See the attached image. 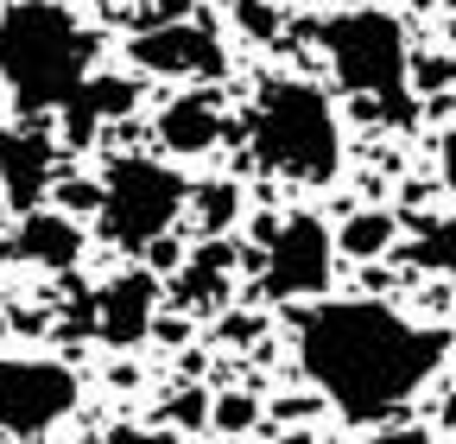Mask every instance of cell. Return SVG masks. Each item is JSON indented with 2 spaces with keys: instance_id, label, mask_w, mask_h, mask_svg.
<instances>
[{
  "instance_id": "cell-1",
  "label": "cell",
  "mask_w": 456,
  "mask_h": 444,
  "mask_svg": "<svg viewBox=\"0 0 456 444\" xmlns=\"http://www.w3.org/2000/svg\"><path fill=\"white\" fill-rule=\"evenodd\" d=\"M444 356L450 330L412 324L374 299H330L298 311V368L349 425L393 419L444 368Z\"/></svg>"
},
{
  "instance_id": "cell-2",
  "label": "cell",
  "mask_w": 456,
  "mask_h": 444,
  "mask_svg": "<svg viewBox=\"0 0 456 444\" xmlns=\"http://www.w3.org/2000/svg\"><path fill=\"white\" fill-rule=\"evenodd\" d=\"M95 38L57 0H13L0 13V77H7L20 115H51L89 77Z\"/></svg>"
},
{
  "instance_id": "cell-3",
  "label": "cell",
  "mask_w": 456,
  "mask_h": 444,
  "mask_svg": "<svg viewBox=\"0 0 456 444\" xmlns=\"http://www.w3.org/2000/svg\"><path fill=\"white\" fill-rule=\"evenodd\" d=\"M248 140H254L260 172L292 178V185H330L342 165V134L330 115V95L311 83H292V77L260 89L254 115H248Z\"/></svg>"
},
{
  "instance_id": "cell-4",
  "label": "cell",
  "mask_w": 456,
  "mask_h": 444,
  "mask_svg": "<svg viewBox=\"0 0 456 444\" xmlns=\"http://www.w3.org/2000/svg\"><path fill=\"white\" fill-rule=\"evenodd\" d=\"M323 32V51L336 64V83L374 102L387 121H412V89H406V32H399L393 13H374V7H349L336 13Z\"/></svg>"
},
{
  "instance_id": "cell-5",
  "label": "cell",
  "mask_w": 456,
  "mask_h": 444,
  "mask_svg": "<svg viewBox=\"0 0 456 444\" xmlns=\"http://www.w3.org/2000/svg\"><path fill=\"white\" fill-rule=\"evenodd\" d=\"M184 197H191V185L171 172L165 159L121 152L108 165V178H102V210H95L102 216V242L140 254L146 242L171 235V222L184 216Z\"/></svg>"
},
{
  "instance_id": "cell-6",
  "label": "cell",
  "mask_w": 456,
  "mask_h": 444,
  "mask_svg": "<svg viewBox=\"0 0 456 444\" xmlns=\"http://www.w3.org/2000/svg\"><path fill=\"white\" fill-rule=\"evenodd\" d=\"M330 273H336V242L317 216L273 222V235L260 248V299H279V305L311 299L330 286Z\"/></svg>"
},
{
  "instance_id": "cell-7",
  "label": "cell",
  "mask_w": 456,
  "mask_h": 444,
  "mask_svg": "<svg viewBox=\"0 0 456 444\" xmlns=\"http://www.w3.org/2000/svg\"><path fill=\"white\" fill-rule=\"evenodd\" d=\"M77 407V374L45 356H0V432L38 438Z\"/></svg>"
},
{
  "instance_id": "cell-8",
  "label": "cell",
  "mask_w": 456,
  "mask_h": 444,
  "mask_svg": "<svg viewBox=\"0 0 456 444\" xmlns=\"http://www.w3.org/2000/svg\"><path fill=\"white\" fill-rule=\"evenodd\" d=\"M134 64L152 70V77H197V83H216L222 77V38L209 20H159L146 32H134Z\"/></svg>"
},
{
  "instance_id": "cell-9",
  "label": "cell",
  "mask_w": 456,
  "mask_h": 444,
  "mask_svg": "<svg viewBox=\"0 0 456 444\" xmlns=\"http://www.w3.org/2000/svg\"><path fill=\"white\" fill-rule=\"evenodd\" d=\"M152 317H159V280L146 267H127L95 292L89 305V330L108 343V349H140L152 337Z\"/></svg>"
},
{
  "instance_id": "cell-10",
  "label": "cell",
  "mask_w": 456,
  "mask_h": 444,
  "mask_svg": "<svg viewBox=\"0 0 456 444\" xmlns=\"http://www.w3.org/2000/svg\"><path fill=\"white\" fill-rule=\"evenodd\" d=\"M51 159H57V146H51V134L32 127V121L0 134V191H7V203H13L20 216H32V210L45 203V191H51Z\"/></svg>"
},
{
  "instance_id": "cell-11",
  "label": "cell",
  "mask_w": 456,
  "mask_h": 444,
  "mask_svg": "<svg viewBox=\"0 0 456 444\" xmlns=\"http://www.w3.org/2000/svg\"><path fill=\"white\" fill-rule=\"evenodd\" d=\"M235 260L241 248H228V242H203L184 273H178V286H171V305H178L184 317H216L228 305V292H235Z\"/></svg>"
},
{
  "instance_id": "cell-12",
  "label": "cell",
  "mask_w": 456,
  "mask_h": 444,
  "mask_svg": "<svg viewBox=\"0 0 456 444\" xmlns=\"http://www.w3.org/2000/svg\"><path fill=\"white\" fill-rule=\"evenodd\" d=\"M134 108H140V83L134 77H83L77 95L57 108V115H64V140L70 146H89V134H102L108 121L134 115Z\"/></svg>"
},
{
  "instance_id": "cell-13",
  "label": "cell",
  "mask_w": 456,
  "mask_h": 444,
  "mask_svg": "<svg viewBox=\"0 0 456 444\" xmlns=\"http://www.w3.org/2000/svg\"><path fill=\"white\" fill-rule=\"evenodd\" d=\"M13 254L32 260V267H45V273H70L83 260V229L70 216H57V210H32V216H20Z\"/></svg>"
},
{
  "instance_id": "cell-14",
  "label": "cell",
  "mask_w": 456,
  "mask_h": 444,
  "mask_svg": "<svg viewBox=\"0 0 456 444\" xmlns=\"http://www.w3.org/2000/svg\"><path fill=\"white\" fill-rule=\"evenodd\" d=\"M159 140H165L171 152H209V146L222 140V108H216V95H209V89L178 95V102L159 115Z\"/></svg>"
},
{
  "instance_id": "cell-15",
  "label": "cell",
  "mask_w": 456,
  "mask_h": 444,
  "mask_svg": "<svg viewBox=\"0 0 456 444\" xmlns=\"http://www.w3.org/2000/svg\"><path fill=\"white\" fill-rule=\"evenodd\" d=\"M191 216H197V229H203V242H222L228 229L241 222V191L235 185H222V178H209V185H191Z\"/></svg>"
},
{
  "instance_id": "cell-16",
  "label": "cell",
  "mask_w": 456,
  "mask_h": 444,
  "mask_svg": "<svg viewBox=\"0 0 456 444\" xmlns=\"http://www.w3.org/2000/svg\"><path fill=\"white\" fill-rule=\"evenodd\" d=\"M393 235H399V222H393L387 210H362V216L342 222L336 248L349 254V260H374V254H387V248H393Z\"/></svg>"
},
{
  "instance_id": "cell-17",
  "label": "cell",
  "mask_w": 456,
  "mask_h": 444,
  "mask_svg": "<svg viewBox=\"0 0 456 444\" xmlns=\"http://www.w3.org/2000/svg\"><path fill=\"white\" fill-rule=\"evenodd\" d=\"M254 419H260V400H254V394H216V400H209V425H216L222 438L248 432Z\"/></svg>"
},
{
  "instance_id": "cell-18",
  "label": "cell",
  "mask_w": 456,
  "mask_h": 444,
  "mask_svg": "<svg viewBox=\"0 0 456 444\" xmlns=\"http://www.w3.org/2000/svg\"><path fill=\"white\" fill-rule=\"evenodd\" d=\"M412 260H425V267H444L450 280H456V216L431 222V229H425V242L412 248Z\"/></svg>"
},
{
  "instance_id": "cell-19",
  "label": "cell",
  "mask_w": 456,
  "mask_h": 444,
  "mask_svg": "<svg viewBox=\"0 0 456 444\" xmlns=\"http://www.w3.org/2000/svg\"><path fill=\"white\" fill-rule=\"evenodd\" d=\"M57 203H64V210H57V216H83V210H102V185H89V178H64V185H57Z\"/></svg>"
},
{
  "instance_id": "cell-20",
  "label": "cell",
  "mask_w": 456,
  "mask_h": 444,
  "mask_svg": "<svg viewBox=\"0 0 456 444\" xmlns=\"http://www.w3.org/2000/svg\"><path fill=\"white\" fill-rule=\"evenodd\" d=\"M235 20H241L254 38H266V45L279 38V13H273V0H235Z\"/></svg>"
},
{
  "instance_id": "cell-21",
  "label": "cell",
  "mask_w": 456,
  "mask_h": 444,
  "mask_svg": "<svg viewBox=\"0 0 456 444\" xmlns=\"http://www.w3.org/2000/svg\"><path fill=\"white\" fill-rule=\"evenodd\" d=\"M140 254H146V273H152V280H165V273H178V267H184V248H178V242H171V235H159V242H146Z\"/></svg>"
},
{
  "instance_id": "cell-22",
  "label": "cell",
  "mask_w": 456,
  "mask_h": 444,
  "mask_svg": "<svg viewBox=\"0 0 456 444\" xmlns=\"http://www.w3.org/2000/svg\"><path fill=\"white\" fill-rule=\"evenodd\" d=\"M171 419H178V425H209V394H203V387H184V394L171 400Z\"/></svg>"
},
{
  "instance_id": "cell-23",
  "label": "cell",
  "mask_w": 456,
  "mask_h": 444,
  "mask_svg": "<svg viewBox=\"0 0 456 444\" xmlns=\"http://www.w3.org/2000/svg\"><path fill=\"white\" fill-rule=\"evenodd\" d=\"M216 337H222V343H254V337H260V317H248V311H222V317H216Z\"/></svg>"
},
{
  "instance_id": "cell-24",
  "label": "cell",
  "mask_w": 456,
  "mask_h": 444,
  "mask_svg": "<svg viewBox=\"0 0 456 444\" xmlns=\"http://www.w3.org/2000/svg\"><path fill=\"white\" fill-rule=\"evenodd\" d=\"M368 444H431V438H425V425H393V432H374Z\"/></svg>"
},
{
  "instance_id": "cell-25",
  "label": "cell",
  "mask_w": 456,
  "mask_h": 444,
  "mask_svg": "<svg viewBox=\"0 0 456 444\" xmlns=\"http://www.w3.org/2000/svg\"><path fill=\"white\" fill-rule=\"evenodd\" d=\"M108 444H171V438H159V432H134V425H121Z\"/></svg>"
},
{
  "instance_id": "cell-26",
  "label": "cell",
  "mask_w": 456,
  "mask_h": 444,
  "mask_svg": "<svg viewBox=\"0 0 456 444\" xmlns=\"http://www.w3.org/2000/svg\"><path fill=\"white\" fill-rule=\"evenodd\" d=\"M444 185L456 191V121H450V134H444Z\"/></svg>"
},
{
  "instance_id": "cell-27",
  "label": "cell",
  "mask_w": 456,
  "mask_h": 444,
  "mask_svg": "<svg viewBox=\"0 0 456 444\" xmlns=\"http://www.w3.org/2000/svg\"><path fill=\"white\" fill-rule=\"evenodd\" d=\"M437 425L456 438V387H450V394H444V407H437Z\"/></svg>"
},
{
  "instance_id": "cell-28",
  "label": "cell",
  "mask_w": 456,
  "mask_h": 444,
  "mask_svg": "<svg viewBox=\"0 0 456 444\" xmlns=\"http://www.w3.org/2000/svg\"><path fill=\"white\" fill-rule=\"evenodd\" d=\"M311 407H317V400H279V419H305Z\"/></svg>"
},
{
  "instance_id": "cell-29",
  "label": "cell",
  "mask_w": 456,
  "mask_h": 444,
  "mask_svg": "<svg viewBox=\"0 0 456 444\" xmlns=\"http://www.w3.org/2000/svg\"><path fill=\"white\" fill-rule=\"evenodd\" d=\"M273 444H317L311 432H285V438H273Z\"/></svg>"
},
{
  "instance_id": "cell-30",
  "label": "cell",
  "mask_w": 456,
  "mask_h": 444,
  "mask_svg": "<svg viewBox=\"0 0 456 444\" xmlns=\"http://www.w3.org/2000/svg\"><path fill=\"white\" fill-rule=\"evenodd\" d=\"M0 337H7V317H0Z\"/></svg>"
}]
</instances>
